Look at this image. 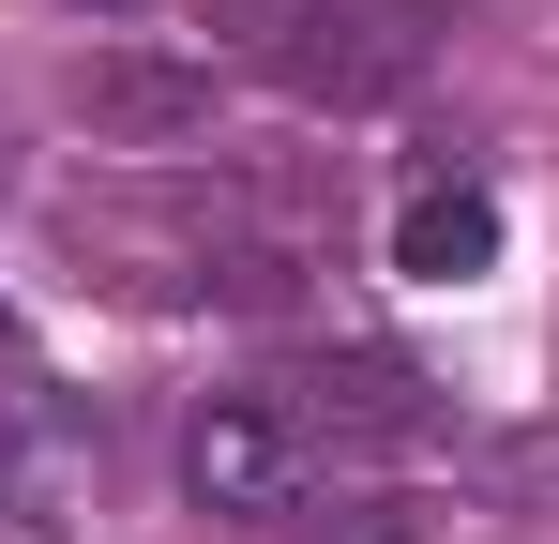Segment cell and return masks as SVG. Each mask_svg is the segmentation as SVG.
<instances>
[{
  "mask_svg": "<svg viewBox=\"0 0 559 544\" xmlns=\"http://www.w3.org/2000/svg\"><path fill=\"white\" fill-rule=\"evenodd\" d=\"M258 76L287 106L378 121L439 76V0H258Z\"/></svg>",
  "mask_w": 559,
  "mask_h": 544,
  "instance_id": "6da1fadb",
  "label": "cell"
},
{
  "mask_svg": "<svg viewBox=\"0 0 559 544\" xmlns=\"http://www.w3.org/2000/svg\"><path fill=\"white\" fill-rule=\"evenodd\" d=\"M182 484H197V515H302L333 484V453L302 439L287 393H212L182 424Z\"/></svg>",
  "mask_w": 559,
  "mask_h": 544,
  "instance_id": "7a4b0ae2",
  "label": "cell"
},
{
  "mask_svg": "<svg viewBox=\"0 0 559 544\" xmlns=\"http://www.w3.org/2000/svg\"><path fill=\"white\" fill-rule=\"evenodd\" d=\"M273 393L302 409V439L333 453V469H348V453H424L439 439V393H424L408 363H378V348H333V363H302V378H273Z\"/></svg>",
  "mask_w": 559,
  "mask_h": 544,
  "instance_id": "3957f363",
  "label": "cell"
},
{
  "mask_svg": "<svg viewBox=\"0 0 559 544\" xmlns=\"http://www.w3.org/2000/svg\"><path fill=\"white\" fill-rule=\"evenodd\" d=\"M393 272H408V287L499 272V181H484V167H424L408 197H393Z\"/></svg>",
  "mask_w": 559,
  "mask_h": 544,
  "instance_id": "277c9868",
  "label": "cell"
},
{
  "mask_svg": "<svg viewBox=\"0 0 559 544\" xmlns=\"http://www.w3.org/2000/svg\"><path fill=\"white\" fill-rule=\"evenodd\" d=\"M76 106H92L106 137H182V121H212V76H152V61H92V76H76Z\"/></svg>",
  "mask_w": 559,
  "mask_h": 544,
  "instance_id": "5b68a950",
  "label": "cell"
},
{
  "mask_svg": "<svg viewBox=\"0 0 559 544\" xmlns=\"http://www.w3.org/2000/svg\"><path fill=\"white\" fill-rule=\"evenodd\" d=\"M76 15H152V0H76Z\"/></svg>",
  "mask_w": 559,
  "mask_h": 544,
  "instance_id": "8992f818",
  "label": "cell"
}]
</instances>
